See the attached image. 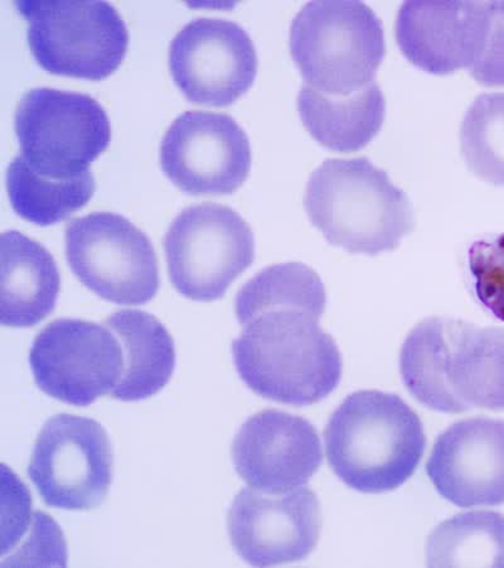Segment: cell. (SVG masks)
<instances>
[{"label":"cell","instance_id":"12","mask_svg":"<svg viewBox=\"0 0 504 568\" xmlns=\"http://www.w3.org/2000/svg\"><path fill=\"white\" fill-rule=\"evenodd\" d=\"M161 166L186 194L230 195L249 176L250 142L232 116L186 112L164 135Z\"/></svg>","mask_w":504,"mask_h":568},{"label":"cell","instance_id":"16","mask_svg":"<svg viewBox=\"0 0 504 568\" xmlns=\"http://www.w3.org/2000/svg\"><path fill=\"white\" fill-rule=\"evenodd\" d=\"M426 471L435 489L456 507L504 503V420L474 417L440 435Z\"/></svg>","mask_w":504,"mask_h":568},{"label":"cell","instance_id":"14","mask_svg":"<svg viewBox=\"0 0 504 568\" xmlns=\"http://www.w3.org/2000/svg\"><path fill=\"white\" fill-rule=\"evenodd\" d=\"M320 528L319 500L307 487L284 496L243 489L227 515L232 545L251 566L305 560L318 545Z\"/></svg>","mask_w":504,"mask_h":568},{"label":"cell","instance_id":"22","mask_svg":"<svg viewBox=\"0 0 504 568\" xmlns=\"http://www.w3.org/2000/svg\"><path fill=\"white\" fill-rule=\"evenodd\" d=\"M428 565L504 567V516L471 511L443 521L429 538Z\"/></svg>","mask_w":504,"mask_h":568},{"label":"cell","instance_id":"9","mask_svg":"<svg viewBox=\"0 0 504 568\" xmlns=\"http://www.w3.org/2000/svg\"><path fill=\"white\" fill-rule=\"evenodd\" d=\"M66 258L82 284L116 305H144L157 295L160 271L150 237L122 215L94 213L68 225Z\"/></svg>","mask_w":504,"mask_h":568},{"label":"cell","instance_id":"5","mask_svg":"<svg viewBox=\"0 0 504 568\" xmlns=\"http://www.w3.org/2000/svg\"><path fill=\"white\" fill-rule=\"evenodd\" d=\"M290 52L306 85L350 95L372 84L387 53L383 27L361 2H311L290 27Z\"/></svg>","mask_w":504,"mask_h":568},{"label":"cell","instance_id":"6","mask_svg":"<svg viewBox=\"0 0 504 568\" xmlns=\"http://www.w3.org/2000/svg\"><path fill=\"white\" fill-rule=\"evenodd\" d=\"M37 62L54 75L104 80L125 58L130 32L106 2H20Z\"/></svg>","mask_w":504,"mask_h":568},{"label":"cell","instance_id":"23","mask_svg":"<svg viewBox=\"0 0 504 568\" xmlns=\"http://www.w3.org/2000/svg\"><path fill=\"white\" fill-rule=\"evenodd\" d=\"M462 154L476 178L504 187V93L482 94L461 128Z\"/></svg>","mask_w":504,"mask_h":568},{"label":"cell","instance_id":"21","mask_svg":"<svg viewBox=\"0 0 504 568\" xmlns=\"http://www.w3.org/2000/svg\"><path fill=\"white\" fill-rule=\"evenodd\" d=\"M9 200L14 212L41 226L62 222L84 207L94 196L93 173L72 179H52L35 172L20 153L7 173Z\"/></svg>","mask_w":504,"mask_h":568},{"label":"cell","instance_id":"11","mask_svg":"<svg viewBox=\"0 0 504 568\" xmlns=\"http://www.w3.org/2000/svg\"><path fill=\"white\" fill-rule=\"evenodd\" d=\"M29 475L48 506L89 510L100 506L113 481V447L94 419L59 415L34 444Z\"/></svg>","mask_w":504,"mask_h":568},{"label":"cell","instance_id":"19","mask_svg":"<svg viewBox=\"0 0 504 568\" xmlns=\"http://www.w3.org/2000/svg\"><path fill=\"white\" fill-rule=\"evenodd\" d=\"M298 110L306 130L320 145L351 153L364 149L378 135L387 102L376 82L350 95H328L305 85Z\"/></svg>","mask_w":504,"mask_h":568},{"label":"cell","instance_id":"2","mask_svg":"<svg viewBox=\"0 0 504 568\" xmlns=\"http://www.w3.org/2000/svg\"><path fill=\"white\" fill-rule=\"evenodd\" d=\"M400 373L430 409L504 410V328L449 317L421 321L401 347Z\"/></svg>","mask_w":504,"mask_h":568},{"label":"cell","instance_id":"13","mask_svg":"<svg viewBox=\"0 0 504 568\" xmlns=\"http://www.w3.org/2000/svg\"><path fill=\"white\" fill-rule=\"evenodd\" d=\"M169 69L189 102L226 106L253 87L258 54L243 27L217 18H197L174 37Z\"/></svg>","mask_w":504,"mask_h":568},{"label":"cell","instance_id":"8","mask_svg":"<svg viewBox=\"0 0 504 568\" xmlns=\"http://www.w3.org/2000/svg\"><path fill=\"white\" fill-rule=\"evenodd\" d=\"M171 282L182 296L210 302L255 260L253 231L235 210L216 204L189 206L176 217L164 241Z\"/></svg>","mask_w":504,"mask_h":568},{"label":"cell","instance_id":"7","mask_svg":"<svg viewBox=\"0 0 504 568\" xmlns=\"http://www.w3.org/2000/svg\"><path fill=\"white\" fill-rule=\"evenodd\" d=\"M14 128L27 163L43 176L85 175L112 140V126L94 98L50 88L29 91Z\"/></svg>","mask_w":504,"mask_h":568},{"label":"cell","instance_id":"4","mask_svg":"<svg viewBox=\"0 0 504 568\" xmlns=\"http://www.w3.org/2000/svg\"><path fill=\"white\" fill-rule=\"evenodd\" d=\"M305 207L329 243L353 254L397 250L414 229L405 192L363 158L320 164L308 181Z\"/></svg>","mask_w":504,"mask_h":568},{"label":"cell","instance_id":"25","mask_svg":"<svg viewBox=\"0 0 504 568\" xmlns=\"http://www.w3.org/2000/svg\"><path fill=\"white\" fill-rule=\"evenodd\" d=\"M491 30L471 75L484 87H504V18L494 7Z\"/></svg>","mask_w":504,"mask_h":568},{"label":"cell","instance_id":"24","mask_svg":"<svg viewBox=\"0 0 504 568\" xmlns=\"http://www.w3.org/2000/svg\"><path fill=\"white\" fill-rule=\"evenodd\" d=\"M469 271L476 300L504 323V233L482 237L471 245Z\"/></svg>","mask_w":504,"mask_h":568},{"label":"cell","instance_id":"18","mask_svg":"<svg viewBox=\"0 0 504 568\" xmlns=\"http://www.w3.org/2000/svg\"><path fill=\"white\" fill-rule=\"evenodd\" d=\"M60 283L58 264L43 245L16 231L0 236V323H41L56 307Z\"/></svg>","mask_w":504,"mask_h":568},{"label":"cell","instance_id":"3","mask_svg":"<svg viewBox=\"0 0 504 568\" xmlns=\"http://www.w3.org/2000/svg\"><path fill=\"white\" fill-rule=\"evenodd\" d=\"M325 443L328 463L347 487L379 494L414 475L426 437L416 412L397 394L360 390L329 418Z\"/></svg>","mask_w":504,"mask_h":568},{"label":"cell","instance_id":"10","mask_svg":"<svg viewBox=\"0 0 504 568\" xmlns=\"http://www.w3.org/2000/svg\"><path fill=\"white\" fill-rule=\"evenodd\" d=\"M30 364L43 393L86 407L107 394L113 396L125 361L122 344L107 325L61 318L37 335Z\"/></svg>","mask_w":504,"mask_h":568},{"label":"cell","instance_id":"1","mask_svg":"<svg viewBox=\"0 0 504 568\" xmlns=\"http://www.w3.org/2000/svg\"><path fill=\"white\" fill-rule=\"evenodd\" d=\"M327 304L318 274L301 263L271 265L236 297L243 333L233 344L236 371L260 397L310 406L342 378V356L319 326Z\"/></svg>","mask_w":504,"mask_h":568},{"label":"cell","instance_id":"17","mask_svg":"<svg viewBox=\"0 0 504 568\" xmlns=\"http://www.w3.org/2000/svg\"><path fill=\"white\" fill-rule=\"evenodd\" d=\"M493 14V2L403 3L399 48L412 65L434 75L470 70L487 41Z\"/></svg>","mask_w":504,"mask_h":568},{"label":"cell","instance_id":"20","mask_svg":"<svg viewBox=\"0 0 504 568\" xmlns=\"http://www.w3.org/2000/svg\"><path fill=\"white\" fill-rule=\"evenodd\" d=\"M124 352V373L113 397L123 402L150 398L167 386L176 366L173 338L157 318L137 310L109 316Z\"/></svg>","mask_w":504,"mask_h":568},{"label":"cell","instance_id":"26","mask_svg":"<svg viewBox=\"0 0 504 568\" xmlns=\"http://www.w3.org/2000/svg\"><path fill=\"white\" fill-rule=\"evenodd\" d=\"M494 7H496L498 13L504 18V2H493Z\"/></svg>","mask_w":504,"mask_h":568},{"label":"cell","instance_id":"15","mask_svg":"<svg viewBox=\"0 0 504 568\" xmlns=\"http://www.w3.org/2000/svg\"><path fill=\"white\" fill-rule=\"evenodd\" d=\"M235 469L250 488L284 496L306 485L322 465V445L307 419L268 409L246 420L233 445Z\"/></svg>","mask_w":504,"mask_h":568}]
</instances>
